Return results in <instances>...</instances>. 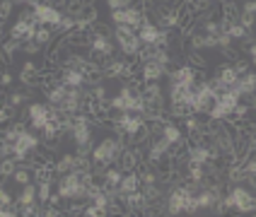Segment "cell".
I'll use <instances>...</instances> for the list:
<instances>
[{
	"label": "cell",
	"instance_id": "obj_14",
	"mask_svg": "<svg viewBox=\"0 0 256 217\" xmlns=\"http://www.w3.org/2000/svg\"><path fill=\"white\" fill-rule=\"evenodd\" d=\"M138 36H140L142 43H155L157 46V39H160V27H157L155 22H145L140 29H138Z\"/></svg>",
	"mask_w": 256,
	"mask_h": 217
},
{
	"label": "cell",
	"instance_id": "obj_27",
	"mask_svg": "<svg viewBox=\"0 0 256 217\" xmlns=\"http://www.w3.org/2000/svg\"><path fill=\"white\" fill-rule=\"evenodd\" d=\"M51 186H54V184H39V201H42L44 205L48 203L51 193H54V191H51Z\"/></svg>",
	"mask_w": 256,
	"mask_h": 217
},
{
	"label": "cell",
	"instance_id": "obj_23",
	"mask_svg": "<svg viewBox=\"0 0 256 217\" xmlns=\"http://www.w3.org/2000/svg\"><path fill=\"white\" fill-rule=\"evenodd\" d=\"M87 0H68V5H66V14H70V17H80L82 10H85Z\"/></svg>",
	"mask_w": 256,
	"mask_h": 217
},
{
	"label": "cell",
	"instance_id": "obj_28",
	"mask_svg": "<svg viewBox=\"0 0 256 217\" xmlns=\"http://www.w3.org/2000/svg\"><path fill=\"white\" fill-rule=\"evenodd\" d=\"M100 215H106V210H102L100 205H94V203H87L85 217H100Z\"/></svg>",
	"mask_w": 256,
	"mask_h": 217
},
{
	"label": "cell",
	"instance_id": "obj_24",
	"mask_svg": "<svg viewBox=\"0 0 256 217\" xmlns=\"http://www.w3.org/2000/svg\"><path fill=\"white\" fill-rule=\"evenodd\" d=\"M242 27H246L249 31H254V27H256V14H249V12H242L240 14V19H237Z\"/></svg>",
	"mask_w": 256,
	"mask_h": 217
},
{
	"label": "cell",
	"instance_id": "obj_12",
	"mask_svg": "<svg viewBox=\"0 0 256 217\" xmlns=\"http://www.w3.org/2000/svg\"><path fill=\"white\" fill-rule=\"evenodd\" d=\"M39 198V184H27V186H20V196L14 198V203L22 208V205H32V203Z\"/></svg>",
	"mask_w": 256,
	"mask_h": 217
},
{
	"label": "cell",
	"instance_id": "obj_17",
	"mask_svg": "<svg viewBox=\"0 0 256 217\" xmlns=\"http://www.w3.org/2000/svg\"><path fill=\"white\" fill-rule=\"evenodd\" d=\"M54 36H56V31H54L51 27H46V24H39V27H36V34H34V39L42 43L44 48L54 41Z\"/></svg>",
	"mask_w": 256,
	"mask_h": 217
},
{
	"label": "cell",
	"instance_id": "obj_26",
	"mask_svg": "<svg viewBox=\"0 0 256 217\" xmlns=\"http://www.w3.org/2000/svg\"><path fill=\"white\" fill-rule=\"evenodd\" d=\"M12 5L14 0H2L0 2V19L5 22V19H10V14H12Z\"/></svg>",
	"mask_w": 256,
	"mask_h": 217
},
{
	"label": "cell",
	"instance_id": "obj_15",
	"mask_svg": "<svg viewBox=\"0 0 256 217\" xmlns=\"http://www.w3.org/2000/svg\"><path fill=\"white\" fill-rule=\"evenodd\" d=\"M12 181L17 184V186H27V184H32V181H34V167L20 164L17 172H14V176H12Z\"/></svg>",
	"mask_w": 256,
	"mask_h": 217
},
{
	"label": "cell",
	"instance_id": "obj_8",
	"mask_svg": "<svg viewBox=\"0 0 256 217\" xmlns=\"http://www.w3.org/2000/svg\"><path fill=\"white\" fill-rule=\"evenodd\" d=\"M232 89H234V92H237L244 101L249 99V97H254V94H256V72L249 70L246 75H242V77L237 80V85L232 87Z\"/></svg>",
	"mask_w": 256,
	"mask_h": 217
},
{
	"label": "cell",
	"instance_id": "obj_36",
	"mask_svg": "<svg viewBox=\"0 0 256 217\" xmlns=\"http://www.w3.org/2000/svg\"><path fill=\"white\" fill-rule=\"evenodd\" d=\"M133 5H136V0H121V10L124 7H133Z\"/></svg>",
	"mask_w": 256,
	"mask_h": 217
},
{
	"label": "cell",
	"instance_id": "obj_19",
	"mask_svg": "<svg viewBox=\"0 0 256 217\" xmlns=\"http://www.w3.org/2000/svg\"><path fill=\"white\" fill-rule=\"evenodd\" d=\"M80 19L87 22L90 27H92V24H97V22H100V10H97V5H94V2H87L85 10H82V14H80Z\"/></svg>",
	"mask_w": 256,
	"mask_h": 217
},
{
	"label": "cell",
	"instance_id": "obj_9",
	"mask_svg": "<svg viewBox=\"0 0 256 217\" xmlns=\"http://www.w3.org/2000/svg\"><path fill=\"white\" fill-rule=\"evenodd\" d=\"M56 77H58V82H63V85H68V87L85 85V72L75 70V68H68V65H63V68L56 72Z\"/></svg>",
	"mask_w": 256,
	"mask_h": 217
},
{
	"label": "cell",
	"instance_id": "obj_33",
	"mask_svg": "<svg viewBox=\"0 0 256 217\" xmlns=\"http://www.w3.org/2000/svg\"><path fill=\"white\" fill-rule=\"evenodd\" d=\"M0 85H2V89H5V87H10V85H12V75H10L8 70L2 72V77H0Z\"/></svg>",
	"mask_w": 256,
	"mask_h": 217
},
{
	"label": "cell",
	"instance_id": "obj_20",
	"mask_svg": "<svg viewBox=\"0 0 256 217\" xmlns=\"http://www.w3.org/2000/svg\"><path fill=\"white\" fill-rule=\"evenodd\" d=\"M186 60H188V65H191V68H196V70H208V60H206V56L200 53L198 48H196V51H191V53L186 56Z\"/></svg>",
	"mask_w": 256,
	"mask_h": 217
},
{
	"label": "cell",
	"instance_id": "obj_37",
	"mask_svg": "<svg viewBox=\"0 0 256 217\" xmlns=\"http://www.w3.org/2000/svg\"><path fill=\"white\" fill-rule=\"evenodd\" d=\"M246 51H249V56H252V60H254V58H256V41L252 43V46H249V48H246Z\"/></svg>",
	"mask_w": 256,
	"mask_h": 217
},
{
	"label": "cell",
	"instance_id": "obj_18",
	"mask_svg": "<svg viewBox=\"0 0 256 217\" xmlns=\"http://www.w3.org/2000/svg\"><path fill=\"white\" fill-rule=\"evenodd\" d=\"M17 167H20V162L14 157H2V162H0V174H2V179H12L14 172H17Z\"/></svg>",
	"mask_w": 256,
	"mask_h": 217
},
{
	"label": "cell",
	"instance_id": "obj_39",
	"mask_svg": "<svg viewBox=\"0 0 256 217\" xmlns=\"http://www.w3.org/2000/svg\"><path fill=\"white\" fill-rule=\"evenodd\" d=\"M252 63H254V65H256V58H254V60H252Z\"/></svg>",
	"mask_w": 256,
	"mask_h": 217
},
{
	"label": "cell",
	"instance_id": "obj_35",
	"mask_svg": "<svg viewBox=\"0 0 256 217\" xmlns=\"http://www.w3.org/2000/svg\"><path fill=\"white\" fill-rule=\"evenodd\" d=\"M14 2H20V5H27V7H34L36 2H42V0H14Z\"/></svg>",
	"mask_w": 256,
	"mask_h": 217
},
{
	"label": "cell",
	"instance_id": "obj_22",
	"mask_svg": "<svg viewBox=\"0 0 256 217\" xmlns=\"http://www.w3.org/2000/svg\"><path fill=\"white\" fill-rule=\"evenodd\" d=\"M22 53L24 56H39V53H44V46L36 39H27V41H22Z\"/></svg>",
	"mask_w": 256,
	"mask_h": 217
},
{
	"label": "cell",
	"instance_id": "obj_4",
	"mask_svg": "<svg viewBox=\"0 0 256 217\" xmlns=\"http://www.w3.org/2000/svg\"><path fill=\"white\" fill-rule=\"evenodd\" d=\"M34 12H36V17H39V24H46V27H56L58 22L63 19L60 10L54 7V5H48V2H44V0L34 5Z\"/></svg>",
	"mask_w": 256,
	"mask_h": 217
},
{
	"label": "cell",
	"instance_id": "obj_16",
	"mask_svg": "<svg viewBox=\"0 0 256 217\" xmlns=\"http://www.w3.org/2000/svg\"><path fill=\"white\" fill-rule=\"evenodd\" d=\"M75 169V152H63V155H58L56 159V174H68Z\"/></svg>",
	"mask_w": 256,
	"mask_h": 217
},
{
	"label": "cell",
	"instance_id": "obj_31",
	"mask_svg": "<svg viewBox=\"0 0 256 217\" xmlns=\"http://www.w3.org/2000/svg\"><path fill=\"white\" fill-rule=\"evenodd\" d=\"M242 12L256 14V0H244L242 2Z\"/></svg>",
	"mask_w": 256,
	"mask_h": 217
},
{
	"label": "cell",
	"instance_id": "obj_34",
	"mask_svg": "<svg viewBox=\"0 0 256 217\" xmlns=\"http://www.w3.org/2000/svg\"><path fill=\"white\" fill-rule=\"evenodd\" d=\"M106 7L109 10H121V0H106Z\"/></svg>",
	"mask_w": 256,
	"mask_h": 217
},
{
	"label": "cell",
	"instance_id": "obj_25",
	"mask_svg": "<svg viewBox=\"0 0 256 217\" xmlns=\"http://www.w3.org/2000/svg\"><path fill=\"white\" fill-rule=\"evenodd\" d=\"M138 34V29L130 27V24H116L114 27V36H133Z\"/></svg>",
	"mask_w": 256,
	"mask_h": 217
},
{
	"label": "cell",
	"instance_id": "obj_29",
	"mask_svg": "<svg viewBox=\"0 0 256 217\" xmlns=\"http://www.w3.org/2000/svg\"><path fill=\"white\" fill-rule=\"evenodd\" d=\"M12 203H14V198L10 196V191L2 186V191H0V208H2V205H12Z\"/></svg>",
	"mask_w": 256,
	"mask_h": 217
},
{
	"label": "cell",
	"instance_id": "obj_30",
	"mask_svg": "<svg viewBox=\"0 0 256 217\" xmlns=\"http://www.w3.org/2000/svg\"><path fill=\"white\" fill-rule=\"evenodd\" d=\"M24 99H27V97H24L22 92H12V94L8 97V101H10L12 106H20V104H22V101H24Z\"/></svg>",
	"mask_w": 256,
	"mask_h": 217
},
{
	"label": "cell",
	"instance_id": "obj_6",
	"mask_svg": "<svg viewBox=\"0 0 256 217\" xmlns=\"http://www.w3.org/2000/svg\"><path fill=\"white\" fill-rule=\"evenodd\" d=\"M167 77H170V85L191 87L194 82H196V68H191V65H179V68L172 70Z\"/></svg>",
	"mask_w": 256,
	"mask_h": 217
},
{
	"label": "cell",
	"instance_id": "obj_10",
	"mask_svg": "<svg viewBox=\"0 0 256 217\" xmlns=\"http://www.w3.org/2000/svg\"><path fill=\"white\" fill-rule=\"evenodd\" d=\"M140 75L145 82H160L162 77H167V68L162 63H157V60H148V63H142Z\"/></svg>",
	"mask_w": 256,
	"mask_h": 217
},
{
	"label": "cell",
	"instance_id": "obj_2",
	"mask_svg": "<svg viewBox=\"0 0 256 217\" xmlns=\"http://www.w3.org/2000/svg\"><path fill=\"white\" fill-rule=\"evenodd\" d=\"M148 22L145 12L140 10V5L136 2L133 7H124V10H112V24H130V27L140 29Z\"/></svg>",
	"mask_w": 256,
	"mask_h": 217
},
{
	"label": "cell",
	"instance_id": "obj_13",
	"mask_svg": "<svg viewBox=\"0 0 256 217\" xmlns=\"http://www.w3.org/2000/svg\"><path fill=\"white\" fill-rule=\"evenodd\" d=\"M142 184H140V176H138V172H126L124 174V179H121V186H118V191L121 193H136V191H140Z\"/></svg>",
	"mask_w": 256,
	"mask_h": 217
},
{
	"label": "cell",
	"instance_id": "obj_32",
	"mask_svg": "<svg viewBox=\"0 0 256 217\" xmlns=\"http://www.w3.org/2000/svg\"><path fill=\"white\" fill-rule=\"evenodd\" d=\"M44 2L54 5V7H58V10H63V12H66V5H68V0H44Z\"/></svg>",
	"mask_w": 256,
	"mask_h": 217
},
{
	"label": "cell",
	"instance_id": "obj_7",
	"mask_svg": "<svg viewBox=\"0 0 256 217\" xmlns=\"http://www.w3.org/2000/svg\"><path fill=\"white\" fill-rule=\"evenodd\" d=\"M114 39H116L118 51H121L124 56L138 58V53H140V48H142V41H140L138 34H133V36H114Z\"/></svg>",
	"mask_w": 256,
	"mask_h": 217
},
{
	"label": "cell",
	"instance_id": "obj_11",
	"mask_svg": "<svg viewBox=\"0 0 256 217\" xmlns=\"http://www.w3.org/2000/svg\"><path fill=\"white\" fill-rule=\"evenodd\" d=\"M34 34H36V24H29V22H22V19H17L14 27L10 29V39H17V41L34 39Z\"/></svg>",
	"mask_w": 256,
	"mask_h": 217
},
{
	"label": "cell",
	"instance_id": "obj_5",
	"mask_svg": "<svg viewBox=\"0 0 256 217\" xmlns=\"http://www.w3.org/2000/svg\"><path fill=\"white\" fill-rule=\"evenodd\" d=\"M27 118H29V126L34 130H44V126L48 123V104H29L27 106Z\"/></svg>",
	"mask_w": 256,
	"mask_h": 217
},
{
	"label": "cell",
	"instance_id": "obj_38",
	"mask_svg": "<svg viewBox=\"0 0 256 217\" xmlns=\"http://www.w3.org/2000/svg\"><path fill=\"white\" fill-rule=\"evenodd\" d=\"M213 2H220V5H225V2H230V0H213Z\"/></svg>",
	"mask_w": 256,
	"mask_h": 217
},
{
	"label": "cell",
	"instance_id": "obj_1",
	"mask_svg": "<svg viewBox=\"0 0 256 217\" xmlns=\"http://www.w3.org/2000/svg\"><path fill=\"white\" fill-rule=\"evenodd\" d=\"M121 152H124V147L118 145L116 135H112V138H104L102 143L94 145V150H92V159H94V162H100V164L112 167V164H116V159L121 157Z\"/></svg>",
	"mask_w": 256,
	"mask_h": 217
},
{
	"label": "cell",
	"instance_id": "obj_3",
	"mask_svg": "<svg viewBox=\"0 0 256 217\" xmlns=\"http://www.w3.org/2000/svg\"><path fill=\"white\" fill-rule=\"evenodd\" d=\"M142 99H145V106H148V109H167L164 92H162V85H160V82H145V85H142Z\"/></svg>",
	"mask_w": 256,
	"mask_h": 217
},
{
	"label": "cell",
	"instance_id": "obj_40",
	"mask_svg": "<svg viewBox=\"0 0 256 217\" xmlns=\"http://www.w3.org/2000/svg\"><path fill=\"white\" fill-rule=\"evenodd\" d=\"M242 2H244V0H242Z\"/></svg>",
	"mask_w": 256,
	"mask_h": 217
},
{
	"label": "cell",
	"instance_id": "obj_21",
	"mask_svg": "<svg viewBox=\"0 0 256 217\" xmlns=\"http://www.w3.org/2000/svg\"><path fill=\"white\" fill-rule=\"evenodd\" d=\"M17 118V106H12L10 101H2V109H0V123H12Z\"/></svg>",
	"mask_w": 256,
	"mask_h": 217
}]
</instances>
